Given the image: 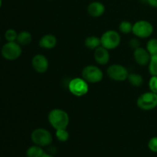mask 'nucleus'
<instances>
[{"mask_svg":"<svg viewBox=\"0 0 157 157\" xmlns=\"http://www.w3.org/2000/svg\"><path fill=\"white\" fill-rule=\"evenodd\" d=\"M49 124L55 130L66 129L70 122L68 113L62 109L56 108L51 110L48 116Z\"/></svg>","mask_w":157,"mask_h":157,"instance_id":"f257e3e1","label":"nucleus"},{"mask_svg":"<svg viewBox=\"0 0 157 157\" xmlns=\"http://www.w3.org/2000/svg\"><path fill=\"white\" fill-rule=\"evenodd\" d=\"M31 139L35 145L44 147L51 145L53 141V136L50 131L44 128H37L32 131Z\"/></svg>","mask_w":157,"mask_h":157,"instance_id":"f03ea898","label":"nucleus"},{"mask_svg":"<svg viewBox=\"0 0 157 157\" xmlns=\"http://www.w3.org/2000/svg\"><path fill=\"white\" fill-rule=\"evenodd\" d=\"M2 55L8 61H15L21 56L22 49L21 45L15 41H8L2 48Z\"/></svg>","mask_w":157,"mask_h":157,"instance_id":"7ed1b4c3","label":"nucleus"},{"mask_svg":"<svg viewBox=\"0 0 157 157\" xmlns=\"http://www.w3.org/2000/svg\"><path fill=\"white\" fill-rule=\"evenodd\" d=\"M101 46L108 50H113L120 45L121 36L117 31L108 30L101 37Z\"/></svg>","mask_w":157,"mask_h":157,"instance_id":"20e7f679","label":"nucleus"},{"mask_svg":"<svg viewBox=\"0 0 157 157\" xmlns=\"http://www.w3.org/2000/svg\"><path fill=\"white\" fill-rule=\"evenodd\" d=\"M132 32L138 38H147L153 33V26L147 20H140L133 25Z\"/></svg>","mask_w":157,"mask_h":157,"instance_id":"39448f33","label":"nucleus"},{"mask_svg":"<svg viewBox=\"0 0 157 157\" xmlns=\"http://www.w3.org/2000/svg\"><path fill=\"white\" fill-rule=\"evenodd\" d=\"M82 78L87 83H98L104 78V73L99 67L95 65H87L82 70Z\"/></svg>","mask_w":157,"mask_h":157,"instance_id":"423d86ee","label":"nucleus"},{"mask_svg":"<svg viewBox=\"0 0 157 157\" xmlns=\"http://www.w3.org/2000/svg\"><path fill=\"white\" fill-rule=\"evenodd\" d=\"M136 104L143 110H151L157 107V94L146 92L138 98Z\"/></svg>","mask_w":157,"mask_h":157,"instance_id":"0eeeda50","label":"nucleus"},{"mask_svg":"<svg viewBox=\"0 0 157 157\" xmlns=\"http://www.w3.org/2000/svg\"><path fill=\"white\" fill-rule=\"evenodd\" d=\"M68 90L75 96L82 97L88 92V83L83 78H75L69 82Z\"/></svg>","mask_w":157,"mask_h":157,"instance_id":"6e6552de","label":"nucleus"},{"mask_svg":"<svg viewBox=\"0 0 157 157\" xmlns=\"http://www.w3.org/2000/svg\"><path fill=\"white\" fill-rule=\"evenodd\" d=\"M107 75L110 79L115 81H124L127 80L129 71L126 67L122 64H114L109 66L107 70Z\"/></svg>","mask_w":157,"mask_h":157,"instance_id":"1a4fd4ad","label":"nucleus"},{"mask_svg":"<svg viewBox=\"0 0 157 157\" xmlns=\"http://www.w3.org/2000/svg\"><path fill=\"white\" fill-rule=\"evenodd\" d=\"M32 64L34 70L39 74L45 73L49 67L48 58L41 54H38L33 57L32 60Z\"/></svg>","mask_w":157,"mask_h":157,"instance_id":"9d476101","label":"nucleus"},{"mask_svg":"<svg viewBox=\"0 0 157 157\" xmlns=\"http://www.w3.org/2000/svg\"><path fill=\"white\" fill-rule=\"evenodd\" d=\"M133 58H134L135 61L139 65L145 66L147 64H149V63H150L151 55L149 53L148 51L147 50V48L140 47L134 50Z\"/></svg>","mask_w":157,"mask_h":157,"instance_id":"9b49d317","label":"nucleus"},{"mask_svg":"<svg viewBox=\"0 0 157 157\" xmlns=\"http://www.w3.org/2000/svg\"><path fill=\"white\" fill-rule=\"evenodd\" d=\"M94 57L95 61L101 65L107 64L110 61V58L109 50L103 47V46H100L98 48L95 49Z\"/></svg>","mask_w":157,"mask_h":157,"instance_id":"f8f14e48","label":"nucleus"},{"mask_svg":"<svg viewBox=\"0 0 157 157\" xmlns=\"http://www.w3.org/2000/svg\"><path fill=\"white\" fill-rule=\"evenodd\" d=\"M105 12V6L100 2H93L87 6V12L89 15L94 18H98L101 16Z\"/></svg>","mask_w":157,"mask_h":157,"instance_id":"ddd939ff","label":"nucleus"},{"mask_svg":"<svg viewBox=\"0 0 157 157\" xmlns=\"http://www.w3.org/2000/svg\"><path fill=\"white\" fill-rule=\"evenodd\" d=\"M38 44L41 48L50 50V49H53L56 46L57 38L54 35L47 34L41 37Z\"/></svg>","mask_w":157,"mask_h":157,"instance_id":"4468645a","label":"nucleus"},{"mask_svg":"<svg viewBox=\"0 0 157 157\" xmlns=\"http://www.w3.org/2000/svg\"><path fill=\"white\" fill-rule=\"evenodd\" d=\"M84 44L88 49L94 51L98 47L101 46V38H98V37L94 36V35L87 37L85 41H84Z\"/></svg>","mask_w":157,"mask_h":157,"instance_id":"2eb2a0df","label":"nucleus"},{"mask_svg":"<svg viewBox=\"0 0 157 157\" xmlns=\"http://www.w3.org/2000/svg\"><path fill=\"white\" fill-rule=\"evenodd\" d=\"M32 34L30 32H27V31H22V32L18 34L16 41L20 45H27V44H30L32 42Z\"/></svg>","mask_w":157,"mask_h":157,"instance_id":"dca6fc26","label":"nucleus"},{"mask_svg":"<svg viewBox=\"0 0 157 157\" xmlns=\"http://www.w3.org/2000/svg\"><path fill=\"white\" fill-rule=\"evenodd\" d=\"M127 80L130 82V84H131L133 87H140L143 85L144 81V78L142 77V75H139V74L136 73H130L129 74V76L127 78Z\"/></svg>","mask_w":157,"mask_h":157,"instance_id":"f3484780","label":"nucleus"},{"mask_svg":"<svg viewBox=\"0 0 157 157\" xmlns=\"http://www.w3.org/2000/svg\"><path fill=\"white\" fill-rule=\"evenodd\" d=\"M44 151L42 147L39 146L34 145L29 147L26 151L27 157H41L44 154Z\"/></svg>","mask_w":157,"mask_h":157,"instance_id":"a211bd4d","label":"nucleus"},{"mask_svg":"<svg viewBox=\"0 0 157 157\" xmlns=\"http://www.w3.org/2000/svg\"><path fill=\"white\" fill-rule=\"evenodd\" d=\"M55 136H56V138L58 139V140L60 141V142H66L69 139V133L67 130V128L56 130Z\"/></svg>","mask_w":157,"mask_h":157,"instance_id":"6ab92c4d","label":"nucleus"},{"mask_svg":"<svg viewBox=\"0 0 157 157\" xmlns=\"http://www.w3.org/2000/svg\"><path fill=\"white\" fill-rule=\"evenodd\" d=\"M149 72L152 76H157V54L151 56L149 63Z\"/></svg>","mask_w":157,"mask_h":157,"instance_id":"aec40b11","label":"nucleus"},{"mask_svg":"<svg viewBox=\"0 0 157 157\" xmlns=\"http://www.w3.org/2000/svg\"><path fill=\"white\" fill-rule=\"evenodd\" d=\"M147 50L150 55L157 54V38H151L147 43Z\"/></svg>","mask_w":157,"mask_h":157,"instance_id":"412c9836","label":"nucleus"},{"mask_svg":"<svg viewBox=\"0 0 157 157\" xmlns=\"http://www.w3.org/2000/svg\"><path fill=\"white\" fill-rule=\"evenodd\" d=\"M133 25L130 21H123L120 23L119 25V30L120 32L124 34H128L132 32L133 30Z\"/></svg>","mask_w":157,"mask_h":157,"instance_id":"4be33fe9","label":"nucleus"},{"mask_svg":"<svg viewBox=\"0 0 157 157\" xmlns=\"http://www.w3.org/2000/svg\"><path fill=\"white\" fill-rule=\"evenodd\" d=\"M17 37H18V33L16 31L12 29H8L5 33V38L7 41H15L17 40Z\"/></svg>","mask_w":157,"mask_h":157,"instance_id":"5701e85b","label":"nucleus"},{"mask_svg":"<svg viewBox=\"0 0 157 157\" xmlns=\"http://www.w3.org/2000/svg\"><path fill=\"white\" fill-rule=\"evenodd\" d=\"M149 88L150 91L157 94V76H152L149 81Z\"/></svg>","mask_w":157,"mask_h":157,"instance_id":"b1692460","label":"nucleus"},{"mask_svg":"<svg viewBox=\"0 0 157 157\" xmlns=\"http://www.w3.org/2000/svg\"><path fill=\"white\" fill-rule=\"evenodd\" d=\"M148 147L150 151L157 153V136L152 137L148 142Z\"/></svg>","mask_w":157,"mask_h":157,"instance_id":"393cba45","label":"nucleus"},{"mask_svg":"<svg viewBox=\"0 0 157 157\" xmlns=\"http://www.w3.org/2000/svg\"><path fill=\"white\" fill-rule=\"evenodd\" d=\"M129 44H130V48H133V50H135V49L140 47V40L138 39V38H132V39L130 41V43H129Z\"/></svg>","mask_w":157,"mask_h":157,"instance_id":"a878e982","label":"nucleus"},{"mask_svg":"<svg viewBox=\"0 0 157 157\" xmlns=\"http://www.w3.org/2000/svg\"><path fill=\"white\" fill-rule=\"evenodd\" d=\"M147 3L153 8H157V0H147Z\"/></svg>","mask_w":157,"mask_h":157,"instance_id":"bb28decb","label":"nucleus"},{"mask_svg":"<svg viewBox=\"0 0 157 157\" xmlns=\"http://www.w3.org/2000/svg\"><path fill=\"white\" fill-rule=\"evenodd\" d=\"M41 157H55V156H53L52 155H51V154H48V153H44V154Z\"/></svg>","mask_w":157,"mask_h":157,"instance_id":"cd10ccee","label":"nucleus"},{"mask_svg":"<svg viewBox=\"0 0 157 157\" xmlns=\"http://www.w3.org/2000/svg\"><path fill=\"white\" fill-rule=\"evenodd\" d=\"M2 6V0H0V8H1Z\"/></svg>","mask_w":157,"mask_h":157,"instance_id":"c85d7f7f","label":"nucleus"}]
</instances>
